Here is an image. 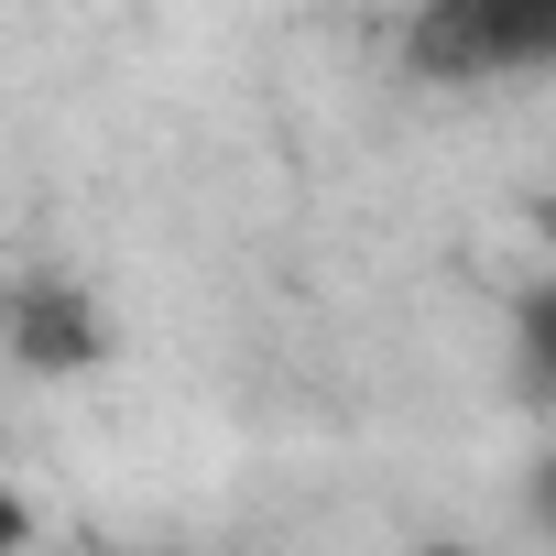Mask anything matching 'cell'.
Returning a JSON list of instances; mask_svg holds the SVG:
<instances>
[{
	"label": "cell",
	"mask_w": 556,
	"mask_h": 556,
	"mask_svg": "<svg viewBox=\"0 0 556 556\" xmlns=\"http://www.w3.org/2000/svg\"><path fill=\"white\" fill-rule=\"evenodd\" d=\"M415 66L426 77H556V0H426Z\"/></svg>",
	"instance_id": "obj_1"
},
{
	"label": "cell",
	"mask_w": 556,
	"mask_h": 556,
	"mask_svg": "<svg viewBox=\"0 0 556 556\" xmlns=\"http://www.w3.org/2000/svg\"><path fill=\"white\" fill-rule=\"evenodd\" d=\"M0 350H12L23 382H88L110 361V317L88 285H55V273H34V285L12 295V317H0Z\"/></svg>",
	"instance_id": "obj_2"
},
{
	"label": "cell",
	"mask_w": 556,
	"mask_h": 556,
	"mask_svg": "<svg viewBox=\"0 0 556 556\" xmlns=\"http://www.w3.org/2000/svg\"><path fill=\"white\" fill-rule=\"evenodd\" d=\"M513 371H523V393L556 415V273L513 295Z\"/></svg>",
	"instance_id": "obj_3"
},
{
	"label": "cell",
	"mask_w": 556,
	"mask_h": 556,
	"mask_svg": "<svg viewBox=\"0 0 556 556\" xmlns=\"http://www.w3.org/2000/svg\"><path fill=\"white\" fill-rule=\"evenodd\" d=\"M523 523H534V534L556 545V447H545V458L523 469Z\"/></svg>",
	"instance_id": "obj_4"
}]
</instances>
